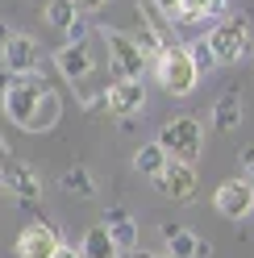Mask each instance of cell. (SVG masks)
Returning <instances> with one entry per match:
<instances>
[{
	"label": "cell",
	"instance_id": "29",
	"mask_svg": "<svg viewBox=\"0 0 254 258\" xmlns=\"http://www.w3.org/2000/svg\"><path fill=\"white\" fill-rule=\"evenodd\" d=\"M121 258H142V254H138V250H130V254H121Z\"/></svg>",
	"mask_w": 254,
	"mask_h": 258
},
{
	"label": "cell",
	"instance_id": "12",
	"mask_svg": "<svg viewBox=\"0 0 254 258\" xmlns=\"http://www.w3.org/2000/svg\"><path fill=\"white\" fill-rule=\"evenodd\" d=\"M54 62H58V71H62V79H71V84H84V79L92 75V50L88 46H58V54H54Z\"/></svg>",
	"mask_w": 254,
	"mask_h": 258
},
{
	"label": "cell",
	"instance_id": "19",
	"mask_svg": "<svg viewBox=\"0 0 254 258\" xmlns=\"http://www.w3.org/2000/svg\"><path fill=\"white\" fill-rule=\"evenodd\" d=\"M79 254L84 258H117V246H113V237H108L104 225H92L84 233V241H79Z\"/></svg>",
	"mask_w": 254,
	"mask_h": 258
},
{
	"label": "cell",
	"instance_id": "20",
	"mask_svg": "<svg viewBox=\"0 0 254 258\" xmlns=\"http://www.w3.org/2000/svg\"><path fill=\"white\" fill-rule=\"evenodd\" d=\"M130 38H134V46L142 50V58H146V62H150V58H158V50L167 46V38L158 34V29H154L150 21H138V29H134Z\"/></svg>",
	"mask_w": 254,
	"mask_h": 258
},
{
	"label": "cell",
	"instance_id": "25",
	"mask_svg": "<svg viewBox=\"0 0 254 258\" xmlns=\"http://www.w3.org/2000/svg\"><path fill=\"white\" fill-rule=\"evenodd\" d=\"M154 5H158V13H167V17H179V5H183V0H154Z\"/></svg>",
	"mask_w": 254,
	"mask_h": 258
},
{
	"label": "cell",
	"instance_id": "26",
	"mask_svg": "<svg viewBox=\"0 0 254 258\" xmlns=\"http://www.w3.org/2000/svg\"><path fill=\"white\" fill-rule=\"evenodd\" d=\"M71 5L79 9V17H84V13H92V9H100V5H104V0H71Z\"/></svg>",
	"mask_w": 254,
	"mask_h": 258
},
{
	"label": "cell",
	"instance_id": "1",
	"mask_svg": "<svg viewBox=\"0 0 254 258\" xmlns=\"http://www.w3.org/2000/svg\"><path fill=\"white\" fill-rule=\"evenodd\" d=\"M158 146L167 150L171 163H183V167H196V158L204 150V129L196 117H175V121H167L163 129H158Z\"/></svg>",
	"mask_w": 254,
	"mask_h": 258
},
{
	"label": "cell",
	"instance_id": "27",
	"mask_svg": "<svg viewBox=\"0 0 254 258\" xmlns=\"http://www.w3.org/2000/svg\"><path fill=\"white\" fill-rule=\"evenodd\" d=\"M54 258H84V254H79L75 246H58V254H54Z\"/></svg>",
	"mask_w": 254,
	"mask_h": 258
},
{
	"label": "cell",
	"instance_id": "6",
	"mask_svg": "<svg viewBox=\"0 0 254 258\" xmlns=\"http://www.w3.org/2000/svg\"><path fill=\"white\" fill-rule=\"evenodd\" d=\"M0 62H5L9 75L25 79V75H34L42 67V46L34 38H25V34H13L5 46H0Z\"/></svg>",
	"mask_w": 254,
	"mask_h": 258
},
{
	"label": "cell",
	"instance_id": "7",
	"mask_svg": "<svg viewBox=\"0 0 254 258\" xmlns=\"http://www.w3.org/2000/svg\"><path fill=\"white\" fill-rule=\"evenodd\" d=\"M104 42H108V62H113V75H117V79H138L142 67H146V58H142V50L134 46V38L121 34V29H104Z\"/></svg>",
	"mask_w": 254,
	"mask_h": 258
},
{
	"label": "cell",
	"instance_id": "28",
	"mask_svg": "<svg viewBox=\"0 0 254 258\" xmlns=\"http://www.w3.org/2000/svg\"><path fill=\"white\" fill-rule=\"evenodd\" d=\"M142 258H171L167 250H154V254H142Z\"/></svg>",
	"mask_w": 254,
	"mask_h": 258
},
{
	"label": "cell",
	"instance_id": "15",
	"mask_svg": "<svg viewBox=\"0 0 254 258\" xmlns=\"http://www.w3.org/2000/svg\"><path fill=\"white\" fill-rule=\"evenodd\" d=\"M237 125H242V96H237V92H225V96L213 104V129H217V134H233Z\"/></svg>",
	"mask_w": 254,
	"mask_h": 258
},
{
	"label": "cell",
	"instance_id": "16",
	"mask_svg": "<svg viewBox=\"0 0 254 258\" xmlns=\"http://www.w3.org/2000/svg\"><path fill=\"white\" fill-rule=\"evenodd\" d=\"M167 163H171V158H167V150L158 146V142H146V146L134 150V171L146 175V179H158V175L167 171Z\"/></svg>",
	"mask_w": 254,
	"mask_h": 258
},
{
	"label": "cell",
	"instance_id": "4",
	"mask_svg": "<svg viewBox=\"0 0 254 258\" xmlns=\"http://www.w3.org/2000/svg\"><path fill=\"white\" fill-rule=\"evenodd\" d=\"M46 96V88L38 84V79H9L5 88H0V100H5V117L17 121L21 129L34 125V112H38V100Z\"/></svg>",
	"mask_w": 254,
	"mask_h": 258
},
{
	"label": "cell",
	"instance_id": "10",
	"mask_svg": "<svg viewBox=\"0 0 254 258\" xmlns=\"http://www.w3.org/2000/svg\"><path fill=\"white\" fill-rule=\"evenodd\" d=\"M142 104H146V84L142 79H117V84L104 88V108L113 117H134Z\"/></svg>",
	"mask_w": 254,
	"mask_h": 258
},
{
	"label": "cell",
	"instance_id": "3",
	"mask_svg": "<svg viewBox=\"0 0 254 258\" xmlns=\"http://www.w3.org/2000/svg\"><path fill=\"white\" fill-rule=\"evenodd\" d=\"M250 25L254 21L246 17V13H237V17H229V21H217V29L209 34V46L217 54V67L237 62V58L250 54Z\"/></svg>",
	"mask_w": 254,
	"mask_h": 258
},
{
	"label": "cell",
	"instance_id": "5",
	"mask_svg": "<svg viewBox=\"0 0 254 258\" xmlns=\"http://www.w3.org/2000/svg\"><path fill=\"white\" fill-rule=\"evenodd\" d=\"M0 187L13 191L21 204H34L42 196V179H38V167L21 163V158H5L0 163Z\"/></svg>",
	"mask_w": 254,
	"mask_h": 258
},
{
	"label": "cell",
	"instance_id": "22",
	"mask_svg": "<svg viewBox=\"0 0 254 258\" xmlns=\"http://www.w3.org/2000/svg\"><path fill=\"white\" fill-rule=\"evenodd\" d=\"M46 21H50L54 29H71L79 21V9L71 5V0H50V5H46Z\"/></svg>",
	"mask_w": 254,
	"mask_h": 258
},
{
	"label": "cell",
	"instance_id": "21",
	"mask_svg": "<svg viewBox=\"0 0 254 258\" xmlns=\"http://www.w3.org/2000/svg\"><path fill=\"white\" fill-rule=\"evenodd\" d=\"M58 117H62V100H58L50 88H46V96L38 100V112H34V125H29V129H50Z\"/></svg>",
	"mask_w": 254,
	"mask_h": 258
},
{
	"label": "cell",
	"instance_id": "24",
	"mask_svg": "<svg viewBox=\"0 0 254 258\" xmlns=\"http://www.w3.org/2000/svg\"><path fill=\"white\" fill-rule=\"evenodd\" d=\"M242 179H246V183H254V146H246V150H242Z\"/></svg>",
	"mask_w": 254,
	"mask_h": 258
},
{
	"label": "cell",
	"instance_id": "9",
	"mask_svg": "<svg viewBox=\"0 0 254 258\" xmlns=\"http://www.w3.org/2000/svg\"><path fill=\"white\" fill-rule=\"evenodd\" d=\"M62 246V237L50 221H34V225H25L21 237H17V254L21 258H54Z\"/></svg>",
	"mask_w": 254,
	"mask_h": 258
},
{
	"label": "cell",
	"instance_id": "23",
	"mask_svg": "<svg viewBox=\"0 0 254 258\" xmlns=\"http://www.w3.org/2000/svg\"><path fill=\"white\" fill-rule=\"evenodd\" d=\"M187 58H192V67H196V71H213V67H217V54H213L209 38H200V42L187 46Z\"/></svg>",
	"mask_w": 254,
	"mask_h": 258
},
{
	"label": "cell",
	"instance_id": "13",
	"mask_svg": "<svg viewBox=\"0 0 254 258\" xmlns=\"http://www.w3.org/2000/svg\"><path fill=\"white\" fill-rule=\"evenodd\" d=\"M163 237H167V254L171 258H209V246L183 225H163Z\"/></svg>",
	"mask_w": 254,
	"mask_h": 258
},
{
	"label": "cell",
	"instance_id": "8",
	"mask_svg": "<svg viewBox=\"0 0 254 258\" xmlns=\"http://www.w3.org/2000/svg\"><path fill=\"white\" fill-rule=\"evenodd\" d=\"M213 204H217V213H221V217L242 221V217L254 213V183H246V179H225V183L217 187Z\"/></svg>",
	"mask_w": 254,
	"mask_h": 258
},
{
	"label": "cell",
	"instance_id": "11",
	"mask_svg": "<svg viewBox=\"0 0 254 258\" xmlns=\"http://www.w3.org/2000/svg\"><path fill=\"white\" fill-rule=\"evenodd\" d=\"M154 187L171 200H187L196 191V167H183V163H167V171L154 179Z\"/></svg>",
	"mask_w": 254,
	"mask_h": 258
},
{
	"label": "cell",
	"instance_id": "18",
	"mask_svg": "<svg viewBox=\"0 0 254 258\" xmlns=\"http://www.w3.org/2000/svg\"><path fill=\"white\" fill-rule=\"evenodd\" d=\"M58 183H62V191L75 196V200H92V196H96V179H92L88 167H67Z\"/></svg>",
	"mask_w": 254,
	"mask_h": 258
},
{
	"label": "cell",
	"instance_id": "17",
	"mask_svg": "<svg viewBox=\"0 0 254 258\" xmlns=\"http://www.w3.org/2000/svg\"><path fill=\"white\" fill-rule=\"evenodd\" d=\"M225 5L229 0H183L179 5V25H200V21H213V17H221L225 13Z\"/></svg>",
	"mask_w": 254,
	"mask_h": 258
},
{
	"label": "cell",
	"instance_id": "14",
	"mask_svg": "<svg viewBox=\"0 0 254 258\" xmlns=\"http://www.w3.org/2000/svg\"><path fill=\"white\" fill-rule=\"evenodd\" d=\"M104 229H108V237H113L117 250H134L138 225H134V217L125 213V208H108V213H104Z\"/></svg>",
	"mask_w": 254,
	"mask_h": 258
},
{
	"label": "cell",
	"instance_id": "2",
	"mask_svg": "<svg viewBox=\"0 0 254 258\" xmlns=\"http://www.w3.org/2000/svg\"><path fill=\"white\" fill-rule=\"evenodd\" d=\"M154 75L171 96H192L196 84H200V71L192 67V58H187V46H175V42H167L163 50H158Z\"/></svg>",
	"mask_w": 254,
	"mask_h": 258
}]
</instances>
